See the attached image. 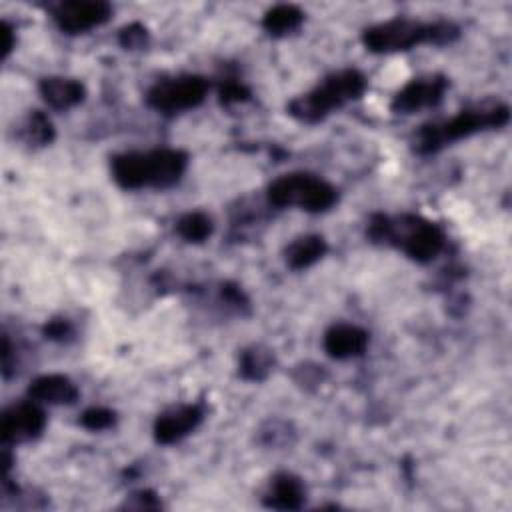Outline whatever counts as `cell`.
Segmentation results:
<instances>
[{
    "label": "cell",
    "instance_id": "44dd1931",
    "mask_svg": "<svg viewBox=\"0 0 512 512\" xmlns=\"http://www.w3.org/2000/svg\"><path fill=\"white\" fill-rule=\"evenodd\" d=\"M212 228V220L204 212H188L176 222V232L180 234V238L194 244L204 242L212 234Z\"/></svg>",
    "mask_w": 512,
    "mask_h": 512
},
{
    "label": "cell",
    "instance_id": "7a4b0ae2",
    "mask_svg": "<svg viewBox=\"0 0 512 512\" xmlns=\"http://www.w3.org/2000/svg\"><path fill=\"white\" fill-rule=\"evenodd\" d=\"M510 110L502 102H486L474 108L460 110L452 118L444 122H430L420 126L414 136V150L418 154H432L446 146L448 142H456L468 138L480 130L500 128L508 122Z\"/></svg>",
    "mask_w": 512,
    "mask_h": 512
},
{
    "label": "cell",
    "instance_id": "484cf974",
    "mask_svg": "<svg viewBox=\"0 0 512 512\" xmlns=\"http://www.w3.org/2000/svg\"><path fill=\"white\" fill-rule=\"evenodd\" d=\"M44 336L48 340H56V342H64L68 340L72 334H74V328L68 320H62V318H56V320H50L46 326H44Z\"/></svg>",
    "mask_w": 512,
    "mask_h": 512
},
{
    "label": "cell",
    "instance_id": "277c9868",
    "mask_svg": "<svg viewBox=\"0 0 512 512\" xmlns=\"http://www.w3.org/2000/svg\"><path fill=\"white\" fill-rule=\"evenodd\" d=\"M266 196L276 208L296 206L306 212H324L338 200V192L330 182L308 172H292L276 178L268 186Z\"/></svg>",
    "mask_w": 512,
    "mask_h": 512
},
{
    "label": "cell",
    "instance_id": "6da1fadb",
    "mask_svg": "<svg viewBox=\"0 0 512 512\" xmlns=\"http://www.w3.org/2000/svg\"><path fill=\"white\" fill-rule=\"evenodd\" d=\"M366 236L376 244L396 246L412 260L426 264L432 262L444 248V232L416 214L386 216L374 214L368 222Z\"/></svg>",
    "mask_w": 512,
    "mask_h": 512
},
{
    "label": "cell",
    "instance_id": "d6986e66",
    "mask_svg": "<svg viewBox=\"0 0 512 512\" xmlns=\"http://www.w3.org/2000/svg\"><path fill=\"white\" fill-rule=\"evenodd\" d=\"M272 364H274V358H272L270 350H266L262 346H250V348L242 350V354H240L238 372L244 380L262 382L270 374Z\"/></svg>",
    "mask_w": 512,
    "mask_h": 512
},
{
    "label": "cell",
    "instance_id": "d4e9b609",
    "mask_svg": "<svg viewBox=\"0 0 512 512\" xmlns=\"http://www.w3.org/2000/svg\"><path fill=\"white\" fill-rule=\"evenodd\" d=\"M124 506L134 508V510H158L162 506V502L158 500V496L152 490H138L126 500Z\"/></svg>",
    "mask_w": 512,
    "mask_h": 512
},
{
    "label": "cell",
    "instance_id": "3957f363",
    "mask_svg": "<svg viewBox=\"0 0 512 512\" xmlns=\"http://www.w3.org/2000/svg\"><path fill=\"white\" fill-rule=\"evenodd\" d=\"M366 90V76L360 70L346 68L330 74L314 90L296 96L288 104V114L300 122L316 124L324 120L332 110L342 108L346 102L358 100Z\"/></svg>",
    "mask_w": 512,
    "mask_h": 512
},
{
    "label": "cell",
    "instance_id": "ffe728a7",
    "mask_svg": "<svg viewBox=\"0 0 512 512\" xmlns=\"http://www.w3.org/2000/svg\"><path fill=\"white\" fill-rule=\"evenodd\" d=\"M20 136L30 146H46L54 140V126L44 112L32 110L22 124Z\"/></svg>",
    "mask_w": 512,
    "mask_h": 512
},
{
    "label": "cell",
    "instance_id": "5b68a950",
    "mask_svg": "<svg viewBox=\"0 0 512 512\" xmlns=\"http://www.w3.org/2000/svg\"><path fill=\"white\" fill-rule=\"evenodd\" d=\"M362 42L366 50L376 54L410 50L416 44L432 42V26L410 18H394L366 28Z\"/></svg>",
    "mask_w": 512,
    "mask_h": 512
},
{
    "label": "cell",
    "instance_id": "8992f818",
    "mask_svg": "<svg viewBox=\"0 0 512 512\" xmlns=\"http://www.w3.org/2000/svg\"><path fill=\"white\" fill-rule=\"evenodd\" d=\"M206 92H208V82L202 76L186 74V76L156 82L146 94V104L156 112L176 114L202 104L206 98Z\"/></svg>",
    "mask_w": 512,
    "mask_h": 512
},
{
    "label": "cell",
    "instance_id": "9c48e42d",
    "mask_svg": "<svg viewBox=\"0 0 512 512\" xmlns=\"http://www.w3.org/2000/svg\"><path fill=\"white\" fill-rule=\"evenodd\" d=\"M446 88L448 80L440 74L412 80L402 90H398V94L392 98L390 108L396 114H412L422 108H432L442 100Z\"/></svg>",
    "mask_w": 512,
    "mask_h": 512
},
{
    "label": "cell",
    "instance_id": "30bf717a",
    "mask_svg": "<svg viewBox=\"0 0 512 512\" xmlns=\"http://www.w3.org/2000/svg\"><path fill=\"white\" fill-rule=\"evenodd\" d=\"M188 168V154L176 148H158L144 152L146 186L170 188L174 186Z\"/></svg>",
    "mask_w": 512,
    "mask_h": 512
},
{
    "label": "cell",
    "instance_id": "52a82bcc",
    "mask_svg": "<svg viewBox=\"0 0 512 512\" xmlns=\"http://www.w3.org/2000/svg\"><path fill=\"white\" fill-rule=\"evenodd\" d=\"M112 14V6L102 0H70L52 8L56 26L66 34H80L104 24Z\"/></svg>",
    "mask_w": 512,
    "mask_h": 512
},
{
    "label": "cell",
    "instance_id": "8fae6325",
    "mask_svg": "<svg viewBox=\"0 0 512 512\" xmlns=\"http://www.w3.org/2000/svg\"><path fill=\"white\" fill-rule=\"evenodd\" d=\"M204 412L198 404H182L162 412L154 422V438L160 444H174L188 436L202 422Z\"/></svg>",
    "mask_w": 512,
    "mask_h": 512
},
{
    "label": "cell",
    "instance_id": "cb8c5ba5",
    "mask_svg": "<svg viewBox=\"0 0 512 512\" xmlns=\"http://www.w3.org/2000/svg\"><path fill=\"white\" fill-rule=\"evenodd\" d=\"M248 96H250V90L242 82H238V80H226L220 86V102L222 104L244 102V100H248Z\"/></svg>",
    "mask_w": 512,
    "mask_h": 512
},
{
    "label": "cell",
    "instance_id": "5bb4252c",
    "mask_svg": "<svg viewBox=\"0 0 512 512\" xmlns=\"http://www.w3.org/2000/svg\"><path fill=\"white\" fill-rule=\"evenodd\" d=\"M28 396L42 404H72L78 400V388L64 374H44L30 382Z\"/></svg>",
    "mask_w": 512,
    "mask_h": 512
},
{
    "label": "cell",
    "instance_id": "603a6c76",
    "mask_svg": "<svg viewBox=\"0 0 512 512\" xmlns=\"http://www.w3.org/2000/svg\"><path fill=\"white\" fill-rule=\"evenodd\" d=\"M118 42L126 50H140L148 44V30L140 22L126 24L118 32Z\"/></svg>",
    "mask_w": 512,
    "mask_h": 512
},
{
    "label": "cell",
    "instance_id": "9a60e30c",
    "mask_svg": "<svg viewBox=\"0 0 512 512\" xmlns=\"http://www.w3.org/2000/svg\"><path fill=\"white\" fill-rule=\"evenodd\" d=\"M38 90H40V96L44 98V102L48 106H52L54 110L74 108L86 96V88L82 86V82H78L74 78H64V76L42 78L38 84Z\"/></svg>",
    "mask_w": 512,
    "mask_h": 512
},
{
    "label": "cell",
    "instance_id": "7c38bea8",
    "mask_svg": "<svg viewBox=\"0 0 512 512\" xmlns=\"http://www.w3.org/2000/svg\"><path fill=\"white\" fill-rule=\"evenodd\" d=\"M368 332L354 324H334L324 334V350L336 360H348L364 354Z\"/></svg>",
    "mask_w": 512,
    "mask_h": 512
},
{
    "label": "cell",
    "instance_id": "ac0fdd59",
    "mask_svg": "<svg viewBox=\"0 0 512 512\" xmlns=\"http://www.w3.org/2000/svg\"><path fill=\"white\" fill-rule=\"evenodd\" d=\"M304 20V12L294 6V4H278L274 8H270L264 18H262V26L268 34L272 36H282L288 34L292 30H296Z\"/></svg>",
    "mask_w": 512,
    "mask_h": 512
},
{
    "label": "cell",
    "instance_id": "4316f807",
    "mask_svg": "<svg viewBox=\"0 0 512 512\" xmlns=\"http://www.w3.org/2000/svg\"><path fill=\"white\" fill-rule=\"evenodd\" d=\"M220 296H222V300H224L228 306H232V308H236V310L248 306L246 294L240 290V286H236V284H232V282H224V284L220 286Z\"/></svg>",
    "mask_w": 512,
    "mask_h": 512
},
{
    "label": "cell",
    "instance_id": "e0dca14e",
    "mask_svg": "<svg viewBox=\"0 0 512 512\" xmlns=\"http://www.w3.org/2000/svg\"><path fill=\"white\" fill-rule=\"evenodd\" d=\"M326 250H328V244L322 236L306 234L296 238L292 244H288L284 258L292 270H304L316 264L326 254Z\"/></svg>",
    "mask_w": 512,
    "mask_h": 512
},
{
    "label": "cell",
    "instance_id": "4fadbf2b",
    "mask_svg": "<svg viewBox=\"0 0 512 512\" xmlns=\"http://www.w3.org/2000/svg\"><path fill=\"white\" fill-rule=\"evenodd\" d=\"M306 488L302 480L290 472H278L270 478L264 494V506L276 510H298L304 506Z\"/></svg>",
    "mask_w": 512,
    "mask_h": 512
},
{
    "label": "cell",
    "instance_id": "83f0119b",
    "mask_svg": "<svg viewBox=\"0 0 512 512\" xmlns=\"http://www.w3.org/2000/svg\"><path fill=\"white\" fill-rule=\"evenodd\" d=\"M14 48V32L8 22H2V58H8V54Z\"/></svg>",
    "mask_w": 512,
    "mask_h": 512
},
{
    "label": "cell",
    "instance_id": "2e32d148",
    "mask_svg": "<svg viewBox=\"0 0 512 512\" xmlns=\"http://www.w3.org/2000/svg\"><path fill=\"white\" fill-rule=\"evenodd\" d=\"M112 178L124 190H138L146 186L144 152H124L112 158Z\"/></svg>",
    "mask_w": 512,
    "mask_h": 512
},
{
    "label": "cell",
    "instance_id": "ba28073f",
    "mask_svg": "<svg viewBox=\"0 0 512 512\" xmlns=\"http://www.w3.org/2000/svg\"><path fill=\"white\" fill-rule=\"evenodd\" d=\"M46 426V414L38 406V402H20L4 410L0 436L2 442L8 444H24L42 434Z\"/></svg>",
    "mask_w": 512,
    "mask_h": 512
},
{
    "label": "cell",
    "instance_id": "7402d4cb",
    "mask_svg": "<svg viewBox=\"0 0 512 512\" xmlns=\"http://www.w3.org/2000/svg\"><path fill=\"white\" fill-rule=\"evenodd\" d=\"M80 424H82L86 430H92V432L108 430V428H112V426L116 424V412L110 410V408L94 406V408H88V410L82 412Z\"/></svg>",
    "mask_w": 512,
    "mask_h": 512
}]
</instances>
